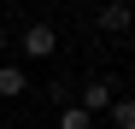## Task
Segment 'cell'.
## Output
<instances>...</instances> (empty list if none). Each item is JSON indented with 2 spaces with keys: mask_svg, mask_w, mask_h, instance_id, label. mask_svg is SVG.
<instances>
[{
  "mask_svg": "<svg viewBox=\"0 0 135 129\" xmlns=\"http://www.w3.org/2000/svg\"><path fill=\"white\" fill-rule=\"evenodd\" d=\"M18 47H24L30 59H53V53H59V35H53V24H24Z\"/></svg>",
  "mask_w": 135,
  "mask_h": 129,
  "instance_id": "obj_1",
  "label": "cell"
},
{
  "mask_svg": "<svg viewBox=\"0 0 135 129\" xmlns=\"http://www.w3.org/2000/svg\"><path fill=\"white\" fill-rule=\"evenodd\" d=\"M76 106H82L88 117H94V112H112V106H118V88H112L106 76H94V82L82 88V100H76Z\"/></svg>",
  "mask_w": 135,
  "mask_h": 129,
  "instance_id": "obj_2",
  "label": "cell"
},
{
  "mask_svg": "<svg viewBox=\"0 0 135 129\" xmlns=\"http://www.w3.org/2000/svg\"><path fill=\"white\" fill-rule=\"evenodd\" d=\"M94 24H100L106 35H118V29H129V24H135V12L123 6V0H112V6H100V18H94Z\"/></svg>",
  "mask_w": 135,
  "mask_h": 129,
  "instance_id": "obj_3",
  "label": "cell"
},
{
  "mask_svg": "<svg viewBox=\"0 0 135 129\" xmlns=\"http://www.w3.org/2000/svg\"><path fill=\"white\" fill-rule=\"evenodd\" d=\"M24 88H30V76L18 71V64H0V94H6V100H18Z\"/></svg>",
  "mask_w": 135,
  "mask_h": 129,
  "instance_id": "obj_4",
  "label": "cell"
},
{
  "mask_svg": "<svg viewBox=\"0 0 135 129\" xmlns=\"http://www.w3.org/2000/svg\"><path fill=\"white\" fill-rule=\"evenodd\" d=\"M88 123H94V117H88L82 106H65V112H59V129H88Z\"/></svg>",
  "mask_w": 135,
  "mask_h": 129,
  "instance_id": "obj_5",
  "label": "cell"
},
{
  "mask_svg": "<svg viewBox=\"0 0 135 129\" xmlns=\"http://www.w3.org/2000/svg\"><path fill=\"white\" fill-rule=\"evenodd\" d=\"M112 123H118V129H135V100H118V106H112Z\"/></svg>",
  "mask_w": 135,
  "mask_h": 129,
  "instance_id": "obj_6",
  "label": "cell"
},
{
  "mask_svg": "<svg viewBox=\"0 0 135 129\" xmlns=\"http://www.w3.org/2000/svg\"><path fill=\"white\" fill-rule=\"evenodd\" d=\"M0 53H6V29H0Z\"/></svg>",
  "mask_w": 135,
  "mask_h": 129,
  "instance_id": "obj_7",
  "label": "cell"
}]
</instances>
